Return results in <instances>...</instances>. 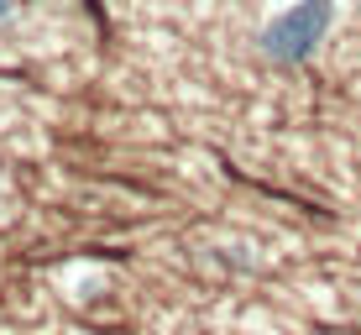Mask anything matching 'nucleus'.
Here are the masks:
<instances>
[{
    "label": "nucleus",
    "instance_id": "nucleus-3",
    "mask_svg": "<svg viewBox=\"0 0 361 335\" xmlns=\"http://www.w3.org/2000/svg\"><path fill=\"white\" fill-rule=\"evenodd\" d=\"M272 6H293V0H272Z\"/></svg>",
    "mask_w": 361,
    "mask_h": 335
},
{
    "label": "nucleus",
    "instance_id": "nucleus-1",
    "mask_svg": "<svg viewBox=\"0 0 361 335\" xmlns=\"http://www.w3.org/2000/svg\"><path fill=\"white\" fill-rule=\"evenodd\" d=\"M330 21H335V0H293V6H278L272 21L257 32L262 58L272 68H304L319 53V42L330 37Z\"/></svg>",
    "mask_w": 361,
    "mask_h": 335
},
{
    "label": "nucleus",
    "instance_id": "nucleus-2",
    "mask_svg": "<svg viewBox=\"0 0 361 335\" xmlns=\"http://www.w3.org/2000/svg\"><path fill=\"white\" fill-rule=\"evenodd\" d=\"M11 11H16V0H0V21H11Z\"/></svg>",
    "mask_w": 361,
    "mask_h": 335
}]
</instances>
